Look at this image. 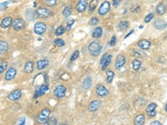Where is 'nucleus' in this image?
<instances>
[{"mask_svg":"<svg viewBox=\"0 0 167 125\" xmlns=\"http://www.w3.org/2000/svg\"><path fill=\"white\" fill-rule=\"evenodd\" d=\"M88 50L92 56L97 57L100 54L102 51V45L99 41H93L89 43L88 47Z\"/></svg>","mask_w":167,"mask_h":125,"instance_id":"nucleus-1","label":"nucleus"},{"mask_svg":"<svg viewBox=\"0 0 167 125\" xmlns=\"http://www.w3.org/2000/svg\"><path fill=\"white\" fill-rule=\"evenodd\" d=\"M50 113H51V111L48 109H44L43 110H41V112L36 117V122L38 124H44L48 119Z\"/></svg>","mask_w":167,"mask_h":125,"instance_id":"nucleus-2","label":"nucleus"},{"mask_svg":"<svg viewBox=\"0 0 167 125\" xmlns=\"http://www.w3.org/2000/svg\"><path fill=\"white\" fill-rule=\"evenodd\" d=\"M67 88L64 85H57L54 89V96L57 99H63L65 97Z\"/></svg>","mask_w":167,"mask_h":125,"instance_id":"nucleus-3","label":"nucleus"},{"mask_svg":"<svg viewBox=\"0 0 167 125\" xmlns=\"http://www.w3.org/2000/svg\"><path fill=\"white\" fill-rule=\"evenodd\" d=\"M46 30H47V26L43 22H37L33 27V31L37 35L44 34L46 32Z\"/></svg>","mask_w":167,"mask_h":125,"instance_id":"nucleus-4","label":"nucleus"},{"mask_svg":"<svg viewBox=\"0 0 167 125\" xmlns=\"http://www.w3.org/2000/svg\"><path fill=\"white\" fill-rule=\"evenodd\" d=\"M36 16L39 18H47L51 15V11L50 9L46 8H39L37 10H35Z\"/></svg>","mask_w":167,"mask_h":125,"instance_id":"nucleus-5","label":"nucleus"},{"mask_svg":"<svg viewBox=\"0 0 167 125\" xmlns=\"http://www.w3.org/2000/svg\"><path fill=\"white\" fill-rule=\"evenodd\" d=\"M12 27L14 30L16 31H20L25 27V21L23 18H16L13 20L12 22Z\"/></svg>","mask_w":167,"mask_h":125,"instance_id":"nucleus-6","label":"nucleus"},{"mask_svg":"<svg viewBox=\"0 0 167 125\" xmlns=\"http://www.w3.org/2000/svg\"><path fill=\"white\" fill-rule=\"evenodd\" d=\"M110 9V3L108 2V1H104V3H102L100 7L99 8L98 14L100 16L105 15L109 13Z\"/></svg>","mask_w":167,"mask_h":125,"instance_id":"nucleus-7","label":"nucleus"},{"mask_svg":"<svg viewBox=\"0 0 167 125\" xmlns=\"http://www.w3.org/2000/svg\"><path fill=\"white\" fill-rule=\"evenodd\" d=\"M125 62H126V58H125V55L119 54L115 58V67L117 70H119L122 67H124Z\"/></svg>","mask_w":167,"mask_h":125,"instance_id":"nucleus-8","label":"nucleus"},{"mask_svg":"<svg viewBox=\"0 0 167 125\" xmlns=\"http://www.w3.org/2000/svg\"><path fill=\"white\" fill-rule=\"evenodd\" d=\"M48 90V85L47 84H42L41 86H40L37 89H36L33 98H34V99H37V98H39L40 96H43L44 94H45L47 93Z\"/></svg>","mask_w":167,"mask_h":125,"instance_id":"nucleus-9","label":"nucleus"},{"mask_svg":"<svg viewBox=\"0 0 167 125\" xmlns=\"http://www.w3.org/2000/svg\"><path fill=\"white\" fill-rule=\"evenodd\" d=\"M21 97H22V91H21V89L18 88V89L14 90L13 92H11L10 94H8V99L11 100V101H17Z\"/></svg>","mask_w":167,"mask_h":125,"instance_id":"nucleus-10","label":"nucleus"},{"mask_svg":"<svg viewBox=\"0 0 167 125\" xmlns=\"http://www.w3.org/2000/svg\"><path fill=\"white\" fill-rule=\"evenodd\" d=\"M157 107V104L155 103H151L147 108L145 109V113H147V115L150 118H154L156 115V112H155V108Z\"/></svg>","mask_w":167,"mask_h":125,"instance_id":"nucleus-11","label":"nucleus"},{"mask_svg":"<svg viewBox=\"0 0 167 125\" xmlns=\"http://www.w3.org/2000/svg\"><path fill=\"white\" fill-rule=\"evenodd\" d=\"M153 25L155 29H157L158 30H164L166 29L167 27V23L164 20V19H161V18H157L154 21Z\"/></svg>","mask_w":167,"mask_h":125,"instance_id":"nucleus-12","label":"nucleus"},{"mask_svg":"<svg viewBox=\"0 0 167 125\" xmlns=\"http://www.w3.org/2000/svg\"><path fill=\"white\" fill-rule=\"evenodd\" d=\"M16 69H15L14 68L11 67V68H9L8 70L6 71V73H5V76H4V79H5L6 81H11V80H13L14 78L16 77Z\"/></svg>","mask_w":167,"mask_h":125,"instance_id":"nucleus-13","label":"nucleus"},{"mask_svg":"<svg viewBox=\"0 0 167 125\" xmlns=\"http://www.w3.org/2000/svg\"><path fill=\"white\" fill-rule=\"evenodd\" d=\"M95 92L97 95L100 96V97H104V96H107L108 94H110V91L105 88V87L102 85V84H99L96 86Z\"/></svg>","mask_w":167,"mask_h":125,"instance_id":"nucleus-14","label":"nucleus"},{"mask_svg":"<svg viewBox=\"0 0 167 125\" xmlns=\"http://www.w3.org/2000/svg\"><path fill=\"white\" fill-rule=\"evenodd\" d=\"M100 106H101V102L99 101V100H94V101H92L89 103L88 109L89 112L94 113V112H95V111L99 109L100 108Z\"/></svg>","mask_w":167,"mask_h":125,"instance_id":"nucleus-15","label":"nucleus"},{"mask_svg":"<svg viewBox=\"0 0 167 125\" xmlns=\"http://www.w3.org/2000/svg\"><path fill=\"white\" fill-rule=\"evenodd\" d=\"M88 2L87 0H80L76 5V9L79 13H83L85 11V9L88 6Z\"/></svg>","mask_w":167,"mask_h":125,"instance_id":"nucleus-16","label":"nucleus"},{"mask_svg":"<svg viewBox=\"0 0 167 125\" xmlns=\"http://www.w3.org/2000/svg\"><path fill=\"white\" fill-rule=\"evenodd\" d=\"M151 43L150 41L146 40V39H141L140 41L138 42L137 43V46L140 48V49L142 50H147L151 48Z\"/></svg>","mask_w":167,"mask_h":125,"instance_id":"nucleus-17","label":"nucleus"},{"mask_svg":"<svg viewBox=\"0 0 167 125\" xmlns=\"http://www.w3.org/2000/svg\"><path fill=\"white\" fill-rule=\"evenodd\" d=\"M25 16H26V18L29 21H33L37 18L35 11L33 10V9H27L26 12H25Z\"/></svg>","mask_w":167,"mask_h":125,"instance_id":"nucleus-18","label":"nucleus"},{"mask_svg":"<svg viewBox=\"0 0 167 125\" xmlns=\"http://www.w3.org/2000/svg\"><path fill=\"white\" fill-rule=\"evenodd\" d=\"M12 22H13V19H12L11 17H6V18H4L1 21L0 26H1V28H3V29H7L10 25H12Z\"/></svg>","mask_w":167,"mask_h":125,"instance_id":"nucleus-19","label":"nucleus"},{"mask_svg":"<svg viewBox=\"0 0 167 125\" xmlns=\"http://www.w3.org/2000/svg\"><path fill=\"white\" fill-rule=\"evenodd\" d=\"M49 64V62L47 59H43V60H40L37 62V69L39 70H43L44 69H46Z\"/></svg>","mask_w":167,"mask_h":125,"instance_id":"nucleus-20","label":"nucleus"},{"mask_svg":"<svg viewBox=\"0 0 167 125\" xmlns=\"http://www.w3.org/2000/svg\"><path fill=\"white\" fill-rule=\"evenodd\" d=\"M156 14L159 15H163L166 12V7L163 3H160L159 4L156 6Z\"/></svg>","mask_w":167,"mask_h":125,"instance_id":"nucleus-21","label":"nucleus"},{"mask_svg":"<svg viewBox=\"0 0 167 125\" xmlns=\"http://www.w3.org/2000/svg\"><path fill=\"white\" fill-rule=\"evenodd\" d=\"M24 71L25 73H31L33 71V62L32 61H28L24 64Z\"/></svg>","mask_w":167,"mask_h":125,"instance_id":"nucleus-22","label":"nucleus"},{"mask_svg":"<svg viewBox=\"0 0 167 125\" xmlns=\"http://www.w3.org/2000/svg\"><path fill=\"white\" fill-rule=\"evenodd\" d=\"M8 50V44L6 41L1 40L0 41V54H6Z\"/></svg>","mask_w":167,"mask_h":125,"instance_id":"nucleus-23","label":"nucleus"},{"mask_svg":"<svg viewBox=\"0 0 167 125\" xmlns=\"http://www.w3.org/2000/svg\"><path fill=\"white\" fill-rule=\"evenodd\" d=\"M103 34V29L101 27H97L95 28L94 30H93V33H92V37L94 39H99L102 36Z\"/></svg>","mask_w":167,"mask_h":125,"instance_id":"nucleus-24","label":"nucleus"},{"mask_svg":"<svg viewBox=\"0 0 167 125\" xmlns=\"http://www.w3.org/2000/svg\"><path fill=\"white\" fill-rule=\"evenodd\" d=\"M145 122V117L144 114H139L135 117L134 124L135 125H143Z\"/></svg>","mask_w":167,"mask_h":125,"instance_id":"nucleus-25","label":"nucleus"},{"mask_svg":"<svg viewBox=\"0 0 167 125\" xmlns=\"http://www.w3.org/2000/svg\"><path fill=\"white\" fill-rule=\"evenodd\" d=\"M98 3H99V0H91L90 3L88 4L89 5V12L90 14L94 13V11L95 10L96 7L98 5Z\"/></svg>","mask_w":167,"mask_h":125,"instance_id":"nucleus-26","label":"nucleus"},{"mask_svg":"<svg viewBox=\"0 0 167 125\" xmlns=\"http://www.w3.org/2000/svg\"><path fill=\"white\" fill-rule=\"evenodd\" d=\"M92 85V78L91 77H87V78H85V80L83 81V84L82 87L83 88L85 89H89Z\"/></svg>","mask_w":167,"mask_h":125,"instance_id":"nucleus-27","label":"nucleus"},{"mask_svg":"<svg viewBox=\"0 0 167 125\" xmlns=\"http://www.w3.org/2000/svg\"><path fill=\"white\" fill-rule=\"evenodd\" d=\"M111 59H112V55L109 54L107 56V58H106V59H105V61L103 62V64H102V70H105L107 68H108V66L110 64V62H111Z\"/></svg>","mask_w":167,"mask_h":125,"instance_id":"nucleus-28","label":"nucleus"},{"mask_svg":"<svg viewBox=\"0 0 167 125\" xmlns=\"http://www.w3.org/2000/svg\"><path fill=\"white\" fill-rule=\"evenodd\" d=\"M72 11H73V9H72L71 6H67V7H65L64 8V10H63V15L65 18H67L68 17H70V16L72 14Z\"/></svg>","mask_w":167,"mask_h":125,"instance_id":"nucleus-29","label":"nucleus"},{"mask_svg":"<svg viewBox=\"0 0 167 125\" xmlns=\"http://www.w3.org/2000/svg\"><path fill=\"white\" fill-rule=\"evenodd\" d=\"M106 75H107V78H106V81L108 84H111L114 77H115V73L112 70H107L106 71Z\"/></svg>","mask_w":167,"mask_h":125,"instance_id":"nucleus-30","label":"nucleus"},{"mask_svg":"<svg viewBox=\"0 0 167 125\" xmlns=\"http://www.w3.org/2000/svg\"><path fill=\"white\" fill-rule=\"evenodd\" d=\"M141 67V62L138 59H135L132 62V68L135 71H138Z\"/></svg>","mask_w":167,"mask_h":125,"instance_id":"nucleus-31","label":"nucleus"},{"mask_svg":"<svg viewBox=\"0 0 167 125\" xmlns=\"http://www.w3.org/2000/svg\"><path fill=\"white\" fill-rule=\"evenodd\" d=\"M128 27H129V22H128V21H125V20L119 22V25H118V28H119L120 30H122V31L125 30Z\"/></svg>","mask_w":167,"mask_h":125,"instance_id":"nucleus-32","label":"nucleus"},{"mask_svg":"<svg viewBox=\"0 0 167 125\" xmlns=\"http://www.w3.org/2000/svg\"><path fill=\"white\" fill-rule=\"evenodd\" d=\"M65 28H64V26H59L57 29L55 30V34L56 36H61L62 34H64V32H65Z\"/></svg>","mask_w":167,"mask_h":125,"instance_id":"nucleus-33","label":"nucleus"},{"mask_svg":"<svg viewBox=\"0 0 167 125\" xmlns=\"http://www.w3.org/2000/svg\"><path fill=\"white\" fill-rule=\"evenodd\" d=\"M58 124V120H57L55 117L48 118V120L44 123V124H46V125H48V124L55 125V124Z\"/></svg>","mask_w":167,"mask_h":125,"instance_id":"nucleus-34","label":"nucleus"},{"mask_svg":"<svg viewBox=\"0 0 167 125\" xmlns=\"http://www.w3.org/2000/svg\"><path fill=\"white\" fill-rule=\"evenodd\" d=\"M7 67H8V62L6 61H3L0 63V74L3 73L4 71L7 69Z\"/></svg>","mask_w":167,"mask_h":125,"instance_id":"nucleus-35","label":"nucleus"},{"mask_svg":"<svg viewBox=\"0 0 167 125\" xmlns=\"http://www.w3.org/2000/svg\"><path fill=\"white\" fill-rule=\"evenodd\" d=\"M55 43L58 47H64L65 45V42H64L63 39H57L55 40Z\"/></svg>","mask_w":167,"mask_h":125,"instance_id":"nucleus-36","label":"nucleus"},{"mask_svg":"<svg viewBox=\"0 0 167 125\" xmlns=\"http://www.w3.org/2000/svg\"><path fill=\"white\" fill-rule=\"evenodd\" d=\"M98 24H99V18H96V17H93V18L89 20V24L91 25V26H95V25H97Z\"/></svg>","mask_w":167,"mask_h":125,"instance_id":"nucleus-37","label":"nucleus"},{"mask_svg":"<svg viewBox=\"0 0 167 125\" xmlns=\"http://www.w3.org/2000/svg\"><path fill=\"white\" fill-rule=\"evenodd\" d=\"M79 55H80V51H79V50L74 51V53L72 54L71 58H70V61L73 62V61H74L75 59H77V58H79Z\"/></svg>","mask_w":167,"mask_h":125,"instance_id":"nucleus-38","label":"nucleus"},{"mask_svg":"<svg viewBox=\"0 0 167 125\" xmlns=\"http://www.w3.org/2000/svg\"><path fill=\"white\" fill-rule=\"evenodd\" d=\"M10 3H12V1H6V2H4V3H0V11L7 8Z\"/></svg>","mask_w":167,"mask_h":125,"instance_id":"nucleus-39","label":"nucleus"},{"mask_svg":"<svg viewBox=\"0 0 167 125\" xmlns=\"http://www.w3.org/2000/svg\"><path fill=\"white\" fill-rule=\"evenodd\" d=\"M57 2H58V0H45L46 4H47L48 6H49V7H54V6H55Z\"/></svg>","mask_w":167,"mask_h":125,"instance_id":"nucleus-40","label":"nucleus"},{"mask_svg":"<svg viewBox=\"0 0 167 125\" xmlns=\"http://www.w3.org/2000/svg\"><path fill=\"white\" fill-rule=\"evenodd\" d=\"M116 43H117V39H116V37L114 35V36H112L111 39H110V47H114V46L116 45Z\"/></svg>","mask_w":167,"mask_h":125,"instance_id":"nucleus-41","label":"nucleus"},{"mask_svg":"<svg viewBox=\"0 0 167 125\" xmlns=\"http://www.w3.org/2000/svg\"><path fill=\"white\" fill-rule=\"evenodd\" d=\"M154 18V14H150L145 18V23H149L151 22V20Z\"/></svg>","mask_w":167,"mask_h":125,"instance_id":"nucleus-42","label":"nucleus"},{"mask_svg":"<svg viewBox=\"0 0 167 125\" xmlns=\"http://www.w3.org/2000/svg\"><path fill=\"white\" fill-rule=\"evenodd\" d=\"M74 19H72L70 22H69V23H68V25H67V28L65 29H66V31H69V30H70V29H71L72 25H73V24H74Z\"/></svg>","mask_w":167,"mask_h":125,"instance_id":"nucleus-43","label":"nucleus"},{"mask_svg":"<svg viewBox=\"0 0 167 125\" xmlns=\"http://www.w3.org/2000/svg\"><path fill=\"white\" fill-rule=\"evenodd\" d=\"M120 2H121V0H113V5H114V7H118L119 5V3H120Z\"/></svg>","mask_w":167,"mask_h":125,"instance_id":"nucleus-44","label":"nucleus"},{"mask_svg":"<svg viewBox=\"0 0 167 125\" xmlns=\"http://www.w3.org/2000/svg\"><path fill=\"white\" fill-rule=\"evenodd\" d=\"M18 124L19 125H24L25 124V118L22 117L18 121Z\"/></svg>","mask_w":167,"mask_h":125,"instance_id":"nucleus-45","label":"nucleus"},{"mask_svg":"<svg viewBox=\"0 0 167 125\" xmlns=\"http://www.w3.org/2000/svg\"><path fill=\"white\" fill-rule=\"evenodd\" d=\"M109 55V54H104L103 55V57L101 58V60H100V63H101V65L103 64V62L105 61V59H106V58H107V56Z\"/></svg>","mask_w":167,"mask_h":125,"instance_id":"nucleus-46","label":"nucleus"},{"mask_svg":"<svg viewBox=\"0 0 167 125\" xmlns=\"http://www.w3.org/2000/svg\"><path fill=\"white\" fill-rule=\"evenodd\" d=\"M151 125H161L162 124L159 122V121H153V122H151Z\"/></svg>","mask_w":167,"mask_h":125,"instance_id":"nucleus-47","label":"nucleus"},{"mask_svg":"<svg viewBox=\"0 0 167 125\" xmlns=\"http://www.w3.org/2000/svg\"><path fill=\"white\" fill-rule=\"evenodd\" d=\"M133 31H134V29H132V30H131V31L130 32V33H128L127 35H126V36H125V39H127L128 37H129V36H130V34H131V33H133Z\"/></svg>","mask_w":167,"mask_h":125,"instance_id":"nucleus-48","label":"nucleus"},{"mask_svg":"<svg viewBox=\"0 0 167 125\" xmlns=\"http://www.w3.org/2000/svg\"><path fill=\"white\" fill-rule=\"evenodd\" d=\"M165 110H166V112L167 113V102H166V107H165Z\"/></svg>","mask_w":167,"mask_h":125,"instance_id":"nucleus-49","label":"nucleus"}]
</instances>
